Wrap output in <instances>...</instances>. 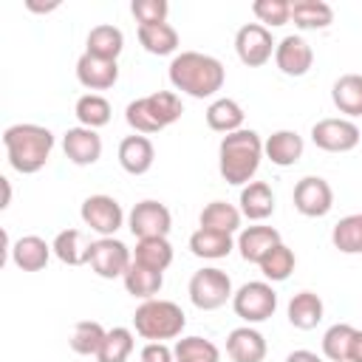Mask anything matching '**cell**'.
Listing matches in <instances>:
<instances>
[{
  "label": "cell",
  "mask_w": 362,
  "mask_h": 362,
  "mask_svg": "<svg viewBox=\"0 0 362 362\" xmlns=\"http://www.w3.org/2000/svg\"><path fill=\"white\" fill-rule=\"evenodd\" d=\"M62 150L71 164L76 167H90L102 158V136L90 127H68L62 136Z\"/></svg>",
  "instance_id": "5bb4252c"
},
{
  "label": "cell",
  "mask_w": 362,
  "mask_h": 362,
  "mask_svg": "<svg viewBox=\"0 0 362 362\" xmlns=\"http://www.w3.org/2000/svg\"><path fill=\"white\" fill-rule=\"evenodd\" d=\"M122 48H124V34H122V28L102 23V25H93V28L88 31V40H85V51H88V54H93V57H99V59H113V62H116L119 54H122Z\"/></svg>",
  "instance_id": "d4e9b609"
},
{
  "label": "cell",
  "mask_w": 362,
  "mask_h": 362,
  "mask_svg": "<svg viewBox=\"0 0 362 362\" xmlns=\"http://www.w3.org/2000/svg\"><path fill=\"white\" fill-rule=\"evenodd\" d=\"M274 62L286 76H305L314 65V51L300 34H288L274 48Z\"/></svg>",
  "instance_id": "4fadbf2b"
},
{
  "label": "cell",
  "mask_w": 362,
  "mask_h": 362,
  "mask_svg": "<svg viewBox=\"0 0 362 362\" xmlns=\"http://www.w3.org/2000/svg\"><path fill=\"white\" fill-rule=\"evenodd\" d=\"M362 133L351 119H320L311 127V141L325 153H351Z\"/></svg>",
  "instance_id": "7c38bea8"
},
{
  "label": "cell",
  "mask_w": 362,
  "mask_h": 362,
  "mask_svg": "<svg viewBox=\"0 0 362 362\" xmlns=\"http://www.w3.org/2000/svg\"><path fill=\"white\" fill-rule=\"evenodd\" d=\"M277 42L272 40V31L260 23H246L238 28L235 34V51H238V59L249 68H260L272 59Z\"/></svg>",
  "instance_id": "9c48e42d"
},
{
  "label": "cell",
  "mask_w": 362,
  "mask_h": 362,
  "mask_svg": "<svg viewBox=\"0 0 362 362\" xmlns=\"http://www.w3.org/2000/svg\"><path fill=\"white\" fill-rule=\"evenodd\" d=\"M25 8H28V11H37V14H48V11L59 8V0H51V3H37V0H25Z\"/></svg>",
  "instance_id": "bcb514c9"
},
{
  "label": "cell",
  "mask_w": 362,
  "mask_h": 362,
  "mask_svg": "<svg viewBox=\"0 0 362 362\" xmlns=\"http://www.w3.org/2000/svg\"><path fill=\"white\" fill-rule=\"evenodd\" d=\"M170 82L175 90L192 96V99H209L215 96L223 82H226V68L221 59L201 54V51H181L173 57L170 71H167Z\"/></svg>",
  "instance_id": "6da1fadb"
},
{
  "label": "cell",
  "mask_w": 362,
  "mask_h": 362,
  "mask_svg": "<svg viewBox=\"0 0 362 362\" xmlns=\"http://www.w3.org/2000/svg\"><path fill=\"white\" fill-rule=\"evenodd\" d=\"M82 223L96 232L99 238H113L119 232V226L124 223V212H122V204L113 198V195H105V192H96V195H88L82 201Z\"/></svg>",
  "instance_id": "52a82bcc"
},
{
  "label": "cell",
  "mask_w": 362,
  "mask_h": 362,
  "mask_svg": "<svg viewBox=\"0 0 362 362\" xmlns=\"http://www.w3.org/2000/svg\"><path fill=\"white\" fill-rule=\"evenodd\" d=\"M240 209L238 206H232V204H226V201H209L204 209H201V215H198V223L204 226V229H218V232H238L240 229Z\"/></svg>",
  "instance_id": "4dcf8cb0"
},
{
  "label": "cell",
  "mask_w": 362,
  "mask_h": 362,
  "mask_svg": "<svg viewBox=\"0 0 362 362\" xmlns=\"http://www.w3.org/2000/svg\"><path fill=\"white\" fill-rule=\"evenodd\" d=\"M252 11L260 20V25L277 28V25H286L291 20V0H255Z\"/></svg>",
  "instance_id": "b9f144b4"
},
{
  "label": "cell",
  "mask_w": 362,
  "mask_h": 362,
  "mask_svg": "<svg viewBox=\"0 0 362 362\" xmlns=\"http://www.w3.org/2000/svg\"><path fill=\"white\" fill-rule=\"evenodd\" d=\"M127 226L136 235V240H141V238H167L170 229H173V215L161 201L147 198V201H139L130 209Z\"/></svg>",
  "instance_id": "8fae6325"
},
{
  "label": "cell",
  "mask_w": 362,
  "mask_h": 362,
  "mask_svg": "<svg viewBox=\"0 0 362 362\" xmlns=\"http://www.w3.org/2000/svg\"><path fill=\"white\" fill-rule=\"evenodd\" d=\"M133 263V252L116 240V238H96L90 243V255H88V266L105 277V280H116V277H124V272L130 269Z\"/></svg>",
  "instance_id": "ba28073f"
},
{
  "label": "cell",
  "mask_w": 362,
  "mask_h": 362,
  "mask_svg": "<svg viewBox=\"0 0 362 362\" xmlns=\"http://www.w3.org/2000/svg\"><path fill=\"white\" fill-rule=\"evenodd\" d=\"M133 260L141 266H150L156 272H164L173 263V246L167 238H141V240H136Z\"/></svg>",
  "instance_id": "836d02e7"
},
{
  "label": "cell",
  "mask_w": 362,
  "mask_h": 362,
  "mask_svg": "<svg viewBox=\"0 0 362 362\" xmlns=\"http://www.w3.org/2000/svg\"><path fill=\"white\" fill-rule=\"evenodd\" d=\"M263 158V139L257 130H235L218 144V170L226 184L246 187Z\"/></svg>",
  "instance_id": "3957f363"
},
{
  "label": "cell",
  "mask_w": 362,
  "mask_h": 362,
  "mask_svg": "<svg viewBox=\"0 0 362 362\" xmlns=\"http://www.w3.org/2000/svg\"><path fill=\"white\" fill-rule=\"evenodd\" d=\"M173 354H175V362H221L218 345L204 337H181Z\"/></svg>",
  "instance_id": "8d00e7d4"
},
{
  "label": "cell",
  "mask_w": 362,
  "mask_h": 362,
  "mask_svg": "<svg viewBox=\"0 0 362 362\" xmlns=\"http://www.w3.org/2000/svg\"><path fill=\"white\" fill-rule=\"evenodd\" d=\"M74 113H76V119H79L82 127L99 130V127H105V124L110 122L113 107H110V102H107L102 93H85V96L76 99Z\"/></svg>",
  "instance_id": "1f68e13d"
},
{
  "label": "cell",
  "mask_w": 362,
  "mask_h": 362,
  "mask_svg": "<svg viewBox=\"0 0 362 362\" xmlns=\"http://www.w3.org/2000/svg\"><path fill=\"white\" fill-rule=\"evenodd\" d=\"M147 105L153 107L156 119H158L164 127L175 124V122L181 119V113H184L181 96H178V93H173V90H156V93H150V96H147Z\"/></svg>",
  "instance_id": "60d3db41"
},
{
  "label": "cell",
  "mask_w": 362,
  "mask_h": 362,
  "mask_svg": "<svg viewBox=\"0 0 362 362\" xmlns=\"http://www.w3.org/2000/svg\"><path fill=\"white\" fill-rule=\"evenodd\" d=\"M291 20L303 31L328 28L334 23V8L325 0H291Z\"/></svg>",
  "instance_id": "83f0119b"
},
{
  "label": "cell",
  "mask_w": 362,
  "mask_h": 362,
  "mask_svg": "<svg viewBox=\"0 0 362 362\" xmlns=\"http://www.w3.org/2000/svg\"><path fill=\"white\" fill-rule=\"evenodd\" d=\"M3 147L8 156V164L23 173V175H34L40 173L54 150V133L42 124H31V122H20L3 130Z\"/></svg>",
  "instance_id": "7a4b0ae2"
},
{
  "label": "cell",
  "mask_w": 362,
  "mask_h": 362,
  "mask_svg": "<svg viewBox=\"0 0 362 362\" xmlns=\"http://www.w3.org/2000/svg\"><path fill=\"white\" fill-rule=\"evenodd\" d=\"M133 354V331L124 325H116L105 334V342L96 354V362H127Z\"/></svg>",
  "instance_id": "f35d334b"
},
{
  "label": "cell",
  "mask_w": 362,
  "mask_h": 362,
  "mask_svg": "<svg viewBox=\"0 0 362 362\" xmlns=\"http://www.w3.org/2000/svg\"><path fill=\"white\" fill-rule=\"evenodd\" d=\"M141 362H175V354L167 342H147L141 348Z\"/></svg>",
  "instance_id": "ee69618b"
},
{
  "label": "cell",
  "mask_w": 362,
  "mask_h": 362,
  "mask_svg": "<svg viewBox=\"0 0 362 362\" xmlns=\"http://www.w3.org/2000/svg\"><path fill=\"white\" fill-rule=\"evenodd\" d=\"M356 328L348 322H337L322 334V356L328 362H348L351 354V339H354Z\"/></svg>",
  "instance_id": "74e56055"
},
{
  "label": "cell",
  "mask_w": 362,
  "mask_h": 362,
  "mask_svg": "<svg viewBox=\"0 0 362 362\" xmlns=\"http://www.w3.org/2000/svg\"><path fill=\"white\" fill-rule=\"evenodd\" d=\"M232 308H235V314H238L246 325L266 322V320L277 311V291L272 288L269 280L243 283V286L232 294Z\"/></svg>",
  "instance_id": "5b68a950"
},
{
  "label": "cell",
  "mask_w": 362,
  "mask_h": 362,
  "mask_svg": "<svg viewBox=\"0 0 362 362\" xmlns=\"http://www.w3.org/2000/svg\"><path fill=\"white\" fill-rule=\"evenodd\" d=\"M232 235L229 232H218V229H204L198 226L192 235H189V252L195 257H204V260H221L232 252Z\"/></svg>",
  "instance_id": "cb8c5ba5"
},
{
  "label": "cell",
  "mask_w": 362,
  "mask_h": 362,
  "mask_svg": "<svg viewBox=\"0 0 362 362\" xmlns=\"http://www.w3.org/2000/svg\"><path fill=\"white\" fill-rule=\"evenodd\" d=\"M189 300L195 308L201 311H215L221 305H226V300H232V280L223 269H215V266H206L201 272H195L189 277Z\"/></svg>",
  "instance_id": "8992f818"
},
{
  "label": "cell",
  "mask_w": 362,
  "mask_h": 362,
  "mask_svg": "<svg viewBox=\"0 0 362 362\" xmlns=\"http://www.w3.org/2000/svg\"><path fill=\"white\" fill-rule=\"evenodd\" d=\"M274 212V192L266 181H249L240 189V215L249 221H266Z\"/></svg>",
  "instance_id": "603a6c76"
},
{
  "label": "cell",
  "mask_w": 362,
  "mask_h": 362,
  "mask_svg": "<svg viewBox=\"0 0 362 362\" xmlns=\"http://www.w3.org/2000/svg\"><path fill=\"white\" fill-rule=\"evenodd\" d=\"M331 102L345 116H362V74H342L331 88Z\"/></svg>",
  "instance_id": "f1b7e54d"
},
{
  "label": "cell",
  "mask_w": 362,
  "mask_h": 362,
  "mask_svg": "<svg viewBox=\"0 0 362 362\" xmlns=\"http://www.w3.org/2000/svg\"><path fill=\"white\" fill-rule=\"evenodd\" d=\"M130 11L139 20V25H158V23H167L170 6L167 0H133Z\"/></svg>",
  "instance_id": "7bdbcfd3"
},
{
  "label": "cell",
  "mask_w": 362,
  "mask_h": 362,
  "mask_svg": "<svg viewBox=\"0 0 362 362\" xmlns=\"http://www.w3.org/2000/svg\"><path fill=\"white\" fill-rule=\"evenodd\" d=\"M266 351H269L266 337L252 325L232 328L226 337V354L232 362H263Z\"/></svg>",
  "instance_id": "2e32d148"
},
{
  "label": "cell",
  "mask_w": 362,
  "mask_h": 362,
  "mask_svg": "<svg viewBox=\"0 0 362 362\" xmlns=\"http://www.w3.org/2000/svg\"><path fill=\"white\" fill-rule=\"evenodd\" d=\"M331 243L342 255H362V212L339 218L331 229Z\"/></svg>",
  "instance_id": "d6a6232c"
},
{
  "label": "cell",
  "mask_w": 362,
  "mask_h": 362,
  "mask_svg": "<svg viewBox=\"0 0 362 362\" xmlns=\"http://www.w3.org/2000/svg\"><path fill=\"white\" fill-rule=\"evenodd\" d=\"M124 119H127V124H130L136 133H141V136H150V133H158V130H164V124L156 119L153 107L147 105V96H141V99H133V102L124 107Z\"/></svg>",
  "instance_id": "ab89813d"
},
{
  "label": "cell",
  "mask_w": 362,
  "mask_h": 362,
  "mask_svg": "<svg viewBox=\"0 0 362 362\" xmlns=\"http://www.w3.org/2000/svg\"><path fill=\"white\" fill-rule=\"evenodd\" d=\"M243 119H246L243 107L235 99H229V96H221V99H215L206 107V124H209V130L223 133V136H229L235 130H243Z\"/></svg>",
  "instance_id": "484cf974"
},
{
  "label": "cell",
  "mask_w": 362,
  "mask_h": 362,
  "mask_svg": "<svg viewBox=\"0 0 362 362\" xmlns=\"http://www.w3.org/2000/svg\"><path fill=\"white\" fill-rule=\"evenodd\" d=\"M184 325H187V317H184L181 305L173 300H158V297L144 300L133 314L136 334L150 339V342L175 339V337H181Z\"/></svg>",
  "instance_id": "277c9868"
},
{
  "label": "cell",
  "mask_w": 362,
  "mask_h": 362,
  "mask_svg": "<svg viewBox=\"0 0 362 362\" xmlns=\"http://www.w3.org/2000/svg\"><path fill=\"white\" fill-rule=\"evenodd\" d=\"M286 362H322V356H317L314 351L300 348V351H291V354L286 356Z\"/></svg>",
  "instance_id": "f6af8a7d"
},
{
  "label": "cell",
  "mask_w": 362,
  "mask_h": 362,
  "mask_svg": "<svg viewBox=\"0 0 362 362\" xmlns=\"http://www.w3.org/2000/svg\"><path fill=\"white\" fill-rule=\"evenodd\" d=\"M348 362H362V331H356V334H354V339H351Z\"/></svg>",
  "instance_id": "7dc6e473"
},
{
  "label": "cell",
  "mask_w": 362,
  "mask_h": 362,
  "mask_svg": "<svg viewBox=\"0 0 362 362\" xmlns=\"http://www.w3.org/2000/svg\"><path fill=\"white\" fill-rule=\"evenodd\" d=\"M305 141L297 130H274L266 141H263V156L277 164V167H291L303 158Z\"/></svg>",
  "instance_id": "d6986e66"
},
{
  "label": "cell",
  "mask_w": 362,
  "mask_h": 362,
  "mask_svg": "<svg viewBox=\"0 0 362 362\" xmlns=\"http://www.w3.org/2000/svg\"><path fill=\"white\" fill-rule=\"evenodd\" d=\"M76 79H79V85L88 88V90H107V88H113L116 79H119V62H113V59H99V57H93V54L85 51V54L76 59Z\"/></svg>",
  "instance_id": "9a60e30c"
},
{
  "label": "cell",
  "mask_w": 362,
  "mask_h": 362,
  "mask_svg": "<svg viewBox=\"0 0 362 362\" xmlns=\"http://www.w3.org/2000/svg\"><path fill=\"white\" fill-rule=\"evenodd\" d=\"M291 201H294V209L305 218H322L331 212L334 206V189L325 178L320 175H305L294 184V192H291Z\"/></svg>",
  "instance_id": "30bf717a"
},
{
  "label": "cell",
  "mask_w": 362,
  "mask_h": 362,
  "mask_svg": "<svg viewBox=\"0 0 362 362\" xmlns=\"http://www.w3.org/2000/svg\"><path fill=\"white\" fill-rule=\"evenodd\" d=\"M156 161V147L147 136L141 133H133L127 139L119 141V164L124 173L130 175H144Z\"/></svg>",
  "instance_id": "ac0fdd59"
},
{
  "label": "cell",
  "mask_w": 362,
  "mask_h": 362,
  "mask_svg": "<svg viewBox=\"0 0 362 362\" xmlns=\"http://www.w3.org/2000/svg\"><path fill=\"white\" fill-rule=\"evenodd\" d=\"M90 238L82 229H62L57 232L51 249L54 255L65 263V266H88V255H90Z\"/></svg>",
  "instance_id": "44dd1931"
},
{
  "label": "cell",
  "mask_w": 362,
  "mask_h": 362,
  "mask_svg": "<svg viewBox=\"0 0 362 362\" xmlns=\"http://www.w3.org/2000/svg\"><path fill=\"white\" fill-rule=\"evenodd\" d=\"M122 283H124L127 294H133V297H139V300H153V297L161 291V286H164V272H156V269L141 266V263L133 260L130 269L124 272Z\"/></svg>",
  "instance_id": "4316f807"
},
{
  "label": "cell",
  "mask_w": 362,
  "mask_h": 362,
  "mask_svg": "<svg viewBox=\"0 0 362 362\" xmlns=\"http://www.w3.org/2000/svg\"><path fill=\"white\" fill-rule=\"evenodd\" d=\"M139 42L147 54L156 57H167L178 51V31L170 23H158V25H139Z\"/></svg>",
  "instance_id": "f546056e"
},
{
  "label": "cell",
  "mask_w": 362,
  "mask_h": 362,
  "mask_svg": "<svg viewBox=\"0 0 362 362\" xmlns=\"http://www.w3.org/2000/svg\"><path fill=\"white\" fill-rule=\"evenodd\" d=\"M8 255H11V263L17 269H23V272H42L48 266L54 249L40 235H23V238H17L11 243Z\"/></svg>",
  "instance_id": "e0dca14e"
},
{
  "label": "cell",
  "mask_w": 362,
  "mask_h": 362,
  "mask_svg": "<svg viewBox=\"0 0 362 362\" xmlns=\"http://www.w3.org/2000/svg\"><path fill=\"white\" fill-rule=\"evenodd\" d=\"M280 240V232L274 226H246L238 235V249L246 263H260L269 249H274Z\"/></svg>",
  "instance_id": "ffe728a7"
},
{
  "label": "cell",
  "mask_w": 362,
  "mask_h": 362,
  "mask_svg": "<svg viewBox=\"0 0 362 362\" xmlns=\"http://www.w3.org/2000/svg\"><path fill=\"white\" fill-rule=\"evenodd\" d=\"M322 314H325V305H322L320 294H314V291H297L288 300V322L300 331L317 328L322 322Z\"/></svg>",
  "instance_id": "7402d4cb"
},
{
  "label": "cell",
  "mask_w": 362,
  "mask_h": 362,
  "mask_svg": "<svg viewBox=\"0 0 362 362\" xmlns=\"http://www.w3.org/2000/svg\"><path fill=\"white\" fill-rule=\"evenodd\" d=\"M105 328H102V322H96V320H82V322H76L74 325V331H71V351L74 354H79V356H96L99 354V348H102V342H105Z\"/></svg>",
  "instance_id": "e575fe53"
},
{
  "label": "cell",
  "mask_w": 362,
  "mask_h": 362,
  "mask_svg": "<svg viewBox=\"0 0 362 362\" xmlns=\"http://www.w3.org/2000/svg\"><path fill=\"white\" fill-rule=\"evenodd\" d=\"M0 184H3V204H0V206L6 209V206L11 204V184H8V178H0Z\"/></svg>",
  "instance_id": "c3c4849f"
},
{
  "label": "cell",
  "mask_w": 362,
  "mask_h": 362,
  "mask_svg": "<svg viewBox=\"0 0 362 362\" xmlns=\"http://www.w3.org/2000/svg\"><path fill=\"white\" fill-rule=\"evenodd\" d=\"M257 266H260V272H263L266 280L283 283V280H288V274L294 272L297 257H294V252H291L286 243H277L274 249H269V252L263 255V260H260Z\"/></svg>",
  "instance_id": "d590c367"
}]
</instances>
